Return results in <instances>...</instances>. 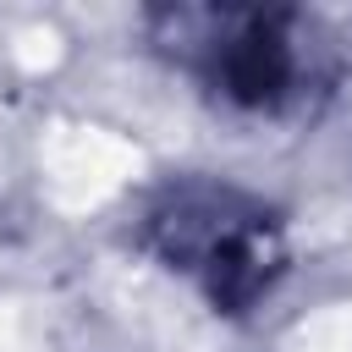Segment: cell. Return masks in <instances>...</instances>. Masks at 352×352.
Masks as SVG:
<instances>
[{
  "instance_id": "1",
  "label": "cell",
  "mask_w": 352,
  "mask_h": 352,
  "mask_svg": "<svg viewBox=\"0 0 352 352\" xmlns=\"http://www.w3.org/2000/svg\"><path fill=\"white\" fill-rule=\"evenodd\" d=\"M148 44L231 116L292 121L352 72V16L308 6H160Z\"/></svg>"
},
{
  "instance_id": "2",
  "label": "cell",
  "mask_w": 352,
  "mask_h": 352,
  "mask_svg": "<svg viewBox=\"0 0 352 352\" xmlns=\"http://www.w3.org/2000/svg\"><path fill=\"white\" fill-rule=\"evenodd\" d=\"M138 242L214 314H253L286 275L292 248L275 204L220 176H170L138 209Z\"/></svg>"
}]
</instances>
